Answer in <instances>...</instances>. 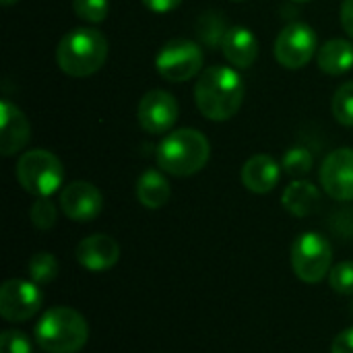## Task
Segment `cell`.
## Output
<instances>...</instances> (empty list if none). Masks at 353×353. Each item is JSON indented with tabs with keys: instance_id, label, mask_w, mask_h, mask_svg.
Returning a JSON list of instances; mask_svg holds the SVG:
<instances>
[{
	"instance_id": "6da1fadb",
	"label": "cell",
	"mask_w": 353,
	"mask_h": 353,
	"mask_svg": "<svg viewBox=\"0 0 353 353\" xmlns=\"http://www.w3.org/2000/svg\"><path fill=\"white\" fill-rule=\"evenodd\" d=\"M244 81L230 66H209L194 85V101L207 120L225 122L234 118L244 101Z\"/></svg>"
},
{
	"instance_id": "7a4b0ae2",
	"label": "cell",
	"mask_w": 353,
	"mask_h": 353,
	"mask_svg": "<svg viewBox=\"0 0 353 353\" xmlns=\"http://www.w3.org/2000/svg\"><path fill=\"white\" fill-rule=\"evenodd\" d=\"M211 155L207 137L194 128H178L165 134L157 147V163L163 172L186 178L201 172Z\"/></svg>"
},
{
	"instance_id": "3957f363",
	"label": "cell",
	"mask_w": 353,
	"mask_h": 353,
	"mask_svg": "<svg viewBox=\"0 0 353 353\" xmlns=\"http://www.w3.org/2000/svg\"><path fill=\"white\" fill-rule=\"evenodd\" d=\"M89 339V327L81 312L54 306L35 325V343L48 353H77Z\"/></svg>"
},
{
	"instance_id": "277c9868",
	"label": "cell",
	"mask_w": 353,
	"mask_h": 353,
	"mask_svg": "<svg viewBox=\"0 0 353 353\" xmlns=\"http://www.w3.org/2000/svg\"><path fill=\"white\" fill-rule=\"evenodd\" d=\"M105 58L108 41L91 27L68 31L56 48V62L68 77H91L105 64Z\"/></svg>"
},
{
	"instance_id": "5b68a950",
	"label": "cell",
	"mask_w": 353,
	"mask_h": 353,
	"mask_svg": "<svg viewBox=\"0 0 353 353\" xmlns=\"http://www.w3.org/2000/svg\"><path fill=\"white\" fill-rule=\"evenodd\" d=\"M17 180L33 196H52L64 182V168L54 153L33 149L19 157Z\"/></svg>"
},
{
	"instance_id": "8992f818",
	"label": "cell",
	"mask_w": 353,
	"mask_h": 353,
	"mask_svg": "<svg viewBox=\"0 0 353 353\" xmlns=\"http://www.w3.org/2000/svg\"><path fill=\"white\" fill-rule=\"evenodd\" d=\"M333 248L331 242L319 232H306L296 238L292 246L294 273L306 283H319L331 273Z\"/></svg>"
},
{
	"instance_id": "52a82bcc",
	"label": "cell",
	"mask_w": 353,
	"mask_h": 353,
	"mask_svg": "<svg viewBox=\"0 0 353 353\" xmlns=\"http://www.w3.org/2000/svg\"><path fill=\"white\" fill-rule=\"evenodd\" d=\"M201 66H203V52L199 43L182 37L168 41L155 58L157 72L170 83L190 81L192 77L199 74Z\"/></svg>"
},
{
	"instance_id": "ba28073f",
	"label": "cell",
	"mask_w": 353,
	"mask_h": 353,
	"mask_svg": "<svg viewBox=\"0 0 353 353\" xmlns=\"http://www.w3.org/2000/svg\"><path fill=\"white\" fill-rule=\"evenodd\" d=\"M316 50V33L306 23H290L281 29L275 39V58L290 70L304 68Z\"/></svg>"
},
{
	"instance_id": "9c48e42d",
	"label": "cell",
	"mask_w": 353,
	"mask_h": 353,
	"mask_svg": "<svg viewBox=\"0 0 353 353\" xmlns=\"http://www.w3.org/2000/svg\"><path fill=\"white\" fill-rule=\"evenodd\" d=\"M41 304L43 296L35 281L8 279L0 288V314L8 323H23L33 319Z\"/></svg>"
},
{
	"instance_id": "30bf717a",
	"label": "cell",
	"mask_w": 353,
	"mask_h": 353,
	"mask_svg": "<svg viewBox=\"0 0 353 353\" xmlns=\"http://www.w3.org/2000/svg\"><path fill=\"white\" fill-rule=\"evenodd\" d=\"M178 114H180V108H178L176 97L161 89H153L145 93L137 110L139 124L149 134L170 132L172 126L178 122Z\"/></svg>"
},
{
	"instance_id": "8fae6325",
	"label": "cell",
	"mask_w": 353,
	"mask_h": 353,
	"mask_svg": "<svg viewBox=\"0 0 353 353\" xmlns=\"http://www.w3.org/2000/svg\"><path fill=\"white\" fill-rule=\"evenodd\" d=\"M323 190L335 201H353V149H337L321 165Z\"/></svg>"
},
{
	"instance_id": "7c38bea8",
	"label": "cell",
	"mask_w": 353,
	"mask_h": 353,
	"mask_svg": "<svg viewBox=\"0 0 353 353\" xmlns=\"http://www.w3.org/2000/svg\"><path fill=\"white\" fill-rule=\"evenodd\" d=\"M60 209L72 221H91L103 209V196L91 182H70L60 192Z\"/></svg>"
},
{
	"instance_id": "4fadbf2b",
	"label": "cell",
	"mask_w": 353,
	"mask_h": 353,
	"mask_svg": "<svg viewBox=\"0 0 353 353\" xmlns=\"http://www.w3.org/2000/svg\"><path fill=\"white\" fill-rule=\"evenodd\" d=\"M31 137V124L27 116L8 99L0 101V153L4 157L17 155Z\"/></svg>"
},
{
	"instance_id": "5bb4252c",
	"label": "cell",
	"mask_w": 353,
	"mask_h": 353,
	"mask_svg": "<svg viewBox=\"0 0 353 353\" xmlns=\"http://www.w3.org/2000/svg\"><path fill=\"white\" fill-rule=\"evenodd\" d=\"M120 259V246L114 238L105 234H93L79 242L77 261L81 267L93 273H101L112 269Z\"/></svg>"
},
{
	"instance_id": "9a60e30c",
	"label": "cell",
	"mask_w": 353,
	"mask_h": 353,
	"mask_svg": "<svg viewBox=\"0 0 353 353\" xmlns=\"http://www.w3.org/2000/svg\"><path fill=\"white\" fill-rule=\"evenodd\" d=\"M221 50L230 64L238 68H250L259 58V39L250 29L236 25L225 31Z\"/></svg>"
},
{
	"instance_id": "2e32d148",
	"label": "cell",
	"mask_w": 353,
	"mask_h": 353,
	"mask_svg": "<svg viewBox=\"0 0 353 353\" xmlns=\"http://www.w3.org/2000/svg\"><path fill=\"white\" fill-rule=\"evenodd\" d=\"M281 176L279 163L271 155H254L242 168V184L254 194L271 192Z\"/></svg>"
},
{
	"instance_id": "e0dca14e",
	"label": "cell",
	"mask_w": 353,
	"mask_h": 353,
	"mask_svg": "<svg viewBox=\"0 0 353 353\" xmlns=\"http://www.w3.org/2000/svg\"><path fill=\"white\" fill-rule=\"evenodd\" d=\"M281 203H283V207L292 215L308 217V215H312L321 207V192H319V188L312 182L296 180V182H292L285 188V192L281 196Z\"/></svg>"
},
{
	"instance_id": "ac0fdd59",
	"label": "cell",
	"mask_w": 353,
	"mask_h": 353,
	"mask_svg": "<svg viewBox=\"0 0 353 353\" xmlns=\"http://www.w3.org/2000/svg\"><path fill=\"white\" fill-rule=\"evenodd\" d=\"M319 68L327 74H343L353 66V46L347 39L327 41L316 56Z\"/></svg>"
},
{
	"instance_id": "d6986e66",
	"label": "cell",
	"mask_w": 353,
	"mask_h": 353,
	"mask_svg": "<svg viewBox=\"0 0 353 353\" xmlns=\"http://www.w3.org/2000/svg\"><path fill=\"white\" fill-rule=\"evenodd\" d=\"M137 199L147 209H161L170 201V184L157 170H147L137 180Z\"/></svg>"
},
{
	"instance_id": "ffe728a7",
	"label": "cell",
	"mask_w": 353,
	"mask_h": 353,
	"mask_svg": "<svg viewBox=\"0 0 353 353\" xmlns=\"http://www.w3.org/2000/svg\"><path fill=\"white\" fill-rule=\"evenodd\" d=\"M58 269H60L58 267V261L50 252H37V254H33L31 261H29V265H27L29 277L37 285H46V283L54 281L58 277Z\"/></svg>"
},
{
	"instance_id": "44dd1931",
	"label": "cell",
	"mask_w": 353,
	"mask_h": 353,
	"mask_svg": "<svg viewBox=\"0 0 353 353\" xmlns=\"http://www.w3.org/2000/svg\"><path fill=\"white\" fill-rule=\"evenodd\" d=\"M331 110H333V116L339 124L353 126V81L343 83L335 91L333 101H331Z\"/></svg>"
},
{
	"instance_id": "7402d4cb",
	"label": "cell",
	"mask_w": 353,
	"mask_h": 353,
	"mask_svg": "<svg viewBox=\"0 0 353 353\" xmlns=\"http://www.w3.org/2000/svg\"><path fill=\"white\" fill-rule=\"evenodd\" d=\"M281 168L292 178L306 176L312 170V153L306 147H292V149L285 151L283 161H281Z\"/></svg>"
},
{
	"instance_id": "603a6c76",
	"label": "cell",
	"mask_w": 353,
	"mask_h": 353,
	"mask_svg": "<svg viewBox=\"0 0 353 353\" xmlns=\"http://www.w3.org/2000/svg\"><path fill=\"white\" fill-rule=\"evenodd\" d=\"M196 31H199V37L207 43V46H215V43H221L223 41V35H225V25H223V19L221 14L217 12H207L199 19L196 23Z\"/></svg>"
},
{
	"instance_id": "cb8c5ba5",
	"label": "cell",
	"mask_w": 353,
	"mask_h": 353,
	"mask_svg": "<svg viewBox=\"0 0 353 353\" xmlns=\"http://www.w3.org/2000/svg\"><path fill=\"white\" fill-rule=\"evenodd\" d=\"M29 215L37 230H50L56 225V219H58V211L54 203L50 201V196H37L31 205Z\"/></svg>"
},
{
	"instance_id": "d4e9b609",
	"label": "cell",
	"mask_w": 353,
	"mask_h": 353,
	"mask_svg": "<svg viewBox=\"0 0 353 353\" xmlns=\"http://www.w3.org/2000/svg\"><path fill=\"white\" fill-rule=\"evenodd\" d=\"M74 14L87 23H101L110 12L108 0H72Z\"/></svg>"
},
{
	"instance_id": "484cf974",
	"label": "cell",
	"mask_w": 353,
	"mask_h": 353,
	"mask_svg": "<svg viewBox=\"0 0 353 353\" xmlns=\"http://www.w3.org/2000/svg\"><path fill=\"white\" fill-rule=\"evenodd\" d=\"M329 283L331 290H335L337 294L343 296L353 294V261H343L335 265L329 273Z\"/></svg>"
},
{
	"instance_id": "4316f807",
	"label": "cell",
	"mask_w": 353,
	"mask_h": 353,
	"mask_svg": "<svg viewBox=\"0 0 353 353\" xmlns=\"http://www.w3.org/2000/svg\"><path fill=\"white\" fill-rule=\"evenodd\" d=\"M31 339L17 329H8L0 335V353H31Z\"/></svg>"
},
{
	"instance_id": "83f0119b",
	"label": "cell",
	"mask_w": 353,
	"mask_h": 353,
	"mask_svg": "<svg viewBox=\"0 0 353 353\" xmlns=\"http://www.w3.org/2000/svg\"><path fill=\"white\" fill-rule=\"evenodd\" d=\"M331 353H353V327L341 331L335 337V341L331 345Z\"/></svg>"
},
{
	"instance_id": "f1b7e54d",
	"label": "cell",
	"mask_w": 353,
	"mask_h": 353,
	"mask_svg": "<svg viewBox=\"0 0 353 353\" xmlns=\"http://www.w3.org/2000/svg\"><path fill=\"white\" fill-rule=\"evenodd\" d=\"M143 4L157 12V14H163V12H172L174 8H178L182 4V0H143Z\"/></svg>"
},
{
	"instance_id": "f546056e",
	"label": "cell",
	"mask_w": 353,
	"mask_h": 353,
	"mask_svg": "<svg viewBox=\"0 0 353 353\" xmlns=\"http://www.w3.org/2000/svg\"><path fill=\"white\" fill-rule=\"evenodd\" d=\"M341 25L345 33L353 37V0H343L341 4Z\"/></svg>"
},
{
	"instance_id": "4dcf8cb0",
	"label": "cell",
	"mask_w": 353,
	"mask_h": 353,
	"mask_svg": "<svg viewBox=\"0 0 353 353\" xmlns=\"http://www.w3.org/2000/svg\"><path fill=\"white\" fill-rule=\"evenodd\" d=\"M14 2H19V0H2L4 6H10V4H14Z\"/></svg>"
},
{
	"instance_id": "1f68e13d",
	"label": "cell",
	"mask_w": 353,
	"mask_h": 353,
	"mask_svg": "<svg viewBox=\"0 0 353 353\" xmlns=\"http://www.w3.org/2000/svg\"><path fill=\"white\" fill-rule=\"evenodd\" d=\"M294 2H310V0H294Z\"/></svg>"
},
{
	"instance_id": "d6a6232c",
	"label": "cell",
	"mask_w": 353,
	"mask_h": 353,
	"mask_svg": "<svg viewBox=\"0 0 353 353\" xmlns=\"http://www.w3.org/2000/svg\"><path fill=\"white\" fill-rule=\"evenodd\" d=\"M234 2H242V0H234Z\"/></svg>"
}]
</instances>
